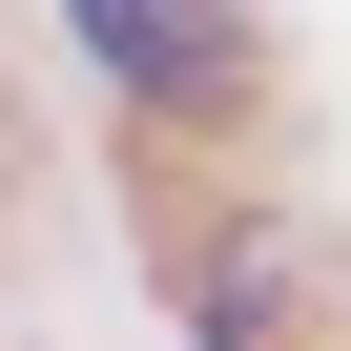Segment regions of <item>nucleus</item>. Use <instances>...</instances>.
<instances>
[{"instance_id": "obj_1", "label": "nucleus", "mask_w": 351, "mask_h": 351, "mask_svg": "<svg viewBox=\"0 0 351 351\" xmlns=\"http://www.w3.org/2000/svg\"><path fill=\"white\" fill-rule=\"evenodd\" d=\"M83 62H104L124 104H207V83L248 62V21H228V0H83Z\"/></svg>"}]
</instances>
